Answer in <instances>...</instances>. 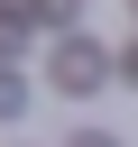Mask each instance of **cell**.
Listing matches in <instances>:
<instances>
[{"label":"cell","instance_id":"cell-1","mask_svg":"<svg viewBox=\"0 0 138 147\" xmlns=\"http://www.w3.org/2000/svg\"><path fill=\"white\" fill-rule=\"evenodd\" d=\"M46 83L83 101V92H101V83H110V55H101L92 37H55V46H46Z\"/></svg>","mask_w":138,"mask_h":147},{"label":"cell","instance_id":"cell-2","mask_svg":"<svg viewBox=\"0 0 138 147\" xmlns=\"http://www.w3.org/2000/svg\"><path fill=\"white\" fill-rule=\"evenodd\" d=\"M110 83H129V92H138V46H120V55H110Z\"/></svg>","mask_w":138,"mask_h":147},{"label":"cell","instance_id":"cell-3","mask_svg":"<svg viewBox=\"0 0 138 147\" xmlns=\"http://www.w3.org/2000/svg\"><path fill=\"white\" fill-rule=\"evenodd\" d=\"M18 110H28V83H9V74H0V119H18Z\"/></svg>","mask_w":138,"mask_h":147},{"label":"cell","instance_id":"cell-4","mask_svg":"<svg viewBox=\"0 0 138 147\" xmlns=\"http://www.w3.org/2000/svg\"><path fill=\"white\" fill-rule=\"evenodd\" d=\"M64 147H120V138H110V129H74Z\"/></svg>","mask_w":138,"mask_h":147}]
</instances>
